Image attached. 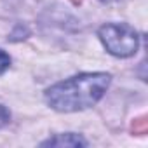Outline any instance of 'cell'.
Segmentation results:
<instances>
[{
    "instance_id": "cell-1",
    "label": "cell",
    "mask_w": 148,
    "mask_h": 148,
    "mask_svg": "<svg viewBox=\"0 0 148 148\" xmlns=\"http://www.w3.org/2000/svg\"><path fill=\"white\" fill-rule=\"evenodd\" d=\"M110 82V73H80L51 86L45 91V103L61 113L87 110L105 96Z\"/></svg>"
},
{
    "instance_id": "cell-2",
    "label": "cell",
    "mask_w": 148,
    "mask_h": 148,
    "mask_svg": "<svg viewBox=\"0 0 148 148\" xmlns=\"http://www.w3.org/2000/svg\"><path fill=\"white\" fill-rule=\"evenodd\" d=\"M98 37L105 49L115 58H131L139 47L138 32L127 23H106L99 28Z\"/></svg>"
},
{
    "instance_id": "cell-3",
    "label": "cell",
    "mask_w": 148,
    "mask_h": 148,
    "mask_svg": "<svg viewBox=\"0 0 148 148\" xmlns=\"http://www.w3.org/2000/svg\"><path fill=\"white\" fill-rule=\"evenodd\" d=\"M86 145H87V141L75 132L56 134V136L42 141V146H86Z\"/></svg>"
},
{
    "instance_id": "cell-4",
    "label": "cell",
    "mask_w": 148,
    "mask_h": 148,
    "mask_svg": "<svg viewBox=\"0 0 148 148\" xmlns=\"http://www.w3.org/2000/svg\"><path fill=\"white\" fill-rule=\"evenodd\" d=\"M9 66H11V56H9L5 51L0 49V75H2V73H4Z\"/></svg>"
},
{
    "instance_id": "cell-5",
    "label": "cell",
    "mask_w": 148,
    "mask_h": 148,
    "mask_svg": "<svg viewBox=\"0 0 148 148\" xmlns=\"http://www.w3.org/2000/svg\"><path fill=\"white\" fill-rule=\"evenodd\" d=\"M9 120H11V113H9V110H7L4 105H0V129H2L4 125H7Z\"/></svg>"
},
{
    "instance_id": "cell-6",
    "label": "cell",
    "mask_w": 148,
    "mask_h": 148,
    "mask_svg": "<svg viewBox=\"0 0 148 148\" xmlns=\"http://www.w3.org/2000/svg\"><path fill=\"white\" fill-rule=\"evenodd\" d=\"M103 4H112V2H117V0H101Z\"/></svg>"
}]
</instances>
